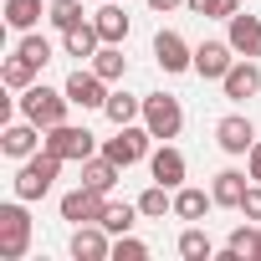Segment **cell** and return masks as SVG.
Returning a JSON list of instances; mask_svg holds the SVG:
<instances>
[{"instance_id": "3957f363", "label": "cell", "mask_w": 261, "mask_h": 261, "mask_svg": "<svg viewBox=\"0 0 261 261\" xmlns=\"http://www.w3.org/2000/svg\"><path fill=\"white\" fill-rule=\"evenodd\" d=\"M26 251H31V215H26V200L0 205V261H21Z\"/></svg>"}, {"instance_id": "5bb4252c", "label": "cell", "mask_w": 261, "mask_h": 261, "mask_svg": "<svg viewBox=\"0 0 261 261\" xmlns=\"http://www.w3.org/2000/svg\"><path fill=\"white\" fill-rule=\"evenodd\" d=\"M67 97H72V108H108V82L97 72H72L67 77Z\"/></svg>"}, {"instance_id": "8fae6325", "label": "cell", "mask_w": 261, "mask_h": 261, "mask_svg": "<svg viewBox=\"0 0 261 261\" xmlns=\"http://www.w3.org/2000/svg\"><path fill=\"white\" fill-rule=\"evenodd\" d=\"M225 97L230 102H246V97H256L261 92V67H256V57H236V67L225 72Z\"/></svg>"}, {"instance_id": "30bf717a", "label": "cell", "mask_w": 261, "mask_h": 261, "mask_svg": "<svg viewBox=\"0 0 261 261\" xmlns=\"http://www.w3.org/2000/svg\"><path fill=\"white\" fill-rule=\"evenodd\" d=\"M154 62H159L164 72H190V67H195V51H190V41H185L179 31H159V36H154Z\"/></svg>"}, {"instance_id": "5b68a950", "label": "cell", "mask_w": 261, "mask_h": 261, "mask_svg": "<svg viewBox=\"0 0 261 261\" xmlns=\"http://www.w3.org/2000/svg\"><path fill=\"white\" fill-rule=\"evenodd\" d=\"M41 149H46V154H57V159L82 164V159H92V134H87V128H72V123H57V128H46Z\"/></svg>"}, {"instance_id": "7c38bea8", "label": "cell", "mask_w": 261, "mask_h": 261, "mask_svg": "<svg viewBox=\"0 0 261 261\" xmlns=\"http://www.w3.org/2000/svg\"><path fill=\"white\" fill-rule=\"evenodd\" d=\"M67 251H72L77 261H108V256H113V241H108V230L92 220V225H77V230H72Z\"/></svg>"}, {"instance_id": "83f0119b", "label": "cell", "mask_w": 261, "mask_h": 261, "mask_svg": "<svg viewBox=\"0 0 261 261\" xmlns=\"http://www.w3.org/2000/svg\"><path fill=\"white\" fill-rule=\"evenodd\" d=\"M139 215H144V210H139V205H108V210H102V220H97V225H102V230H108V236H128V230H134V220H139Z\"/></svg>"}, {"instance_id": "e0dca14e", "label": "cell", "mask_w": 261, "mask_h": 261, "mask_svg": "<svg viewBox=\"0 0 261 261\" xmlns=\"http://www.w3.org/2000/svg\"><path fill=\"white\" fill-rule=\"evenodd\" d=\"M246 190H251V174H241V169H220V174H215V185H210L215 205H225V210H241Z\"/></svg>"}, {"instance_id": "9a60e30c", "label": "cell", "mask_w": 261, "mask_h": 261, "mask_svg": "<svg viewBox=\"0 0 261 261\" xmlns=\"http://www.w3.org/2000/svg\"><path fill=\"white\" fill-rule=\"evenodd\" d=\"M185 169H190V164H185V154H179L174 144H159V149L149 154V174H154L159 185H169V190L185 185Z\"/></svg>"}, {"instance_id": "d6a6232c", "label": "cell", "mask_w": 261, "mask_h": 261, "mask_svg": "<svg viewBox=\"0 0 261 261\" xmlns=\"http://www.w3.org/2000/svg\"><path fill=\"white\" fill-rule=\"evenodd\" d=\"M113 261H149V246L134 241V236H118L113 241Z\"/></svg>"}, {"instance_id": "ffe728a7", "label": "cell", "mask_w": 261, "mask_h": 261, "mask_svg": "<svg viewBox=\"0 0 261 261\" xmlns=\"http://www.w3.org/2000/svg\"><path fill=\"white\" fill-rule=\"evenodd\" d=\"M62 46H67V57H82V62H92V57H97V46H102V36H97V26H92V21H82V26L62 31Z\"/></svg>"}, {"instance_id": "277c9868", "label": "cell", "mask_w": 261, "mask_h": 261, "mask_svg": "<svg viewBox=\"0 0 261 261\" xmlns=\"http://www.w3.org/2000/svg\"><path fill=\"white\" fill-rule=\"evenodd\" d=\"M144 128H149L159 144L179 139V128H185V108H179V97H169V92H149V97H144Z\"/></svg>"}, {"instance_id": "cb8c5ba5", "label": "cell", "mask_w": 261, "mask_h": 261, "mask_svg": "<svg viewBox=\"0 0 261 261\" xmlns=\"http://www.w3.org/2000/svg\"><path fill=\"white\" fill-rule=\"evenodd\" d=\"M139 210L149 215V220H164V215H174V195H169V185H149L144 195H139Z\"/></svg>"}, {"instance_id": "8d00e7d4", "label": "cell", "mask_w": 261, "mask_h": 261, "mask_svg": "<svg viewBox=\"0 0 261 261\" xmlns=\"http://www.w3.org/2000/svg\"><path fill=\"white\" fill-rule=\"evenodd\" d=\"M256 261H261V230H256Z\"/></svg>"}, {"instance_id": "484cf974", "label": "cell", "mask_w": 261, "mask_h": 261, "mask_svg": "<svg viewBox=\"0 0 261 261\" xmlns=\"http://www.w3.org/2000/svg\"><path fill=\"white\" fill-rule=\"evenodd\" d=\"M41 16H46L41 0H6V26H11V31H31Z\"/></svg>"}, {"instance_id": "52a82bcc", "label": "cell", "mask_w": 261, "mask_h": 261, "mask_svg": "<svg viewBox=\"0 0 261 261\" xmlns=\"http://www.w3.org/2000/svg\"><path fill=\"white\" fill-rule=\"evenodd\" d=\"M102 210H108V200L92 185H77L72 195H62V220H72V225H92V220H102Z\"/></svg>"}, {"instance_id": "e575fe53", "label": "cell", "mask_w": 261, "mask_h": 261, "mask_svg": "<svg viewBox=\"0 0 261 261\" xmlns=\"http://www.w3.org/2000/svg\"><path fill=\"white\" fill-rule=\"evenodd\" d=\"M246 174L261 185V139H256V144H251V154H246Z\"/></svg>"}, {"instance_id": "ba28073f", "label": "cell", "mask_w": 261, "mask_h": 261, "mask_svg": "<svg viewBox=\"0 0 261 261\" xmlns=\"http://www.w3.org/2000/svg\"><path fill=\"white\" fill-rule=\"evenodd\" d=\"M236 67V46L230 41H200L195 46V72L205 82H225V72Z\"/></svg>"}, {"instance_id": "d6986e66", "label": "cell", "mask_w": 261, "mask_h": 261, "mask_svg": "<svg viewBox=\"0 0 261 261\" xmlns=\"http://www.w3.org/2000/svg\"><path fill=\"white\" fill-rule=\"evenodd\" d=\"M118 179H123V164H113L108 154H92V159H82V185H92V190H102V195H108Z\"/></svg>"}, {"instance_id": "f546056e", "label": "cell", "mask_w": 261, "mask_h": 261, "mask_svg": "<svg viewBox=\"0 0 261 261\" xmlns=\"http://www.w3.org/2000/svg\"><path fill=\"white\" fill-rule=\"evenodd\" d=\"M179 256H185V261H210L215 246H210V236H205L200 225H190V230L179 236Z\"/></svg>"}, {"instance_id": "7a4b0ae2", "label": "cell", "mask_w": 261, "mask_h": 261, "mask_svg": "<svg viewBox=\"0 0 261 261\" xmlns=\"http://www.w3.org/2000/svg\"><path fill=\"white\" fill-rule=\"evenodd\" d=\"M62 164H67V159H57V154H46V149H36L31 159H21V169H16V200H41V195L57 185Z\"/></svg>"}, {"instance_id": "6da1fadb", "label": "cell", "mask_w": 261, "mask_h": 261, "mask_svg": "<svg viewBox=\"0 0 261 261\" xmlns=\"http://www.w3.org/2000/svg\"><path fill=\"white\" fill-rule=\"evenodd\" d=\"M67 108H72L67 87L57 92V87H46V82H31V87L21 92V118H31L36 128H57V123H67Z\"/></svg>"}, {"instance_id": "7402d4cb", "label": "cell", "mask_w": 261, "mask_h": 261, "mask_svg": "<svg viewBox=\"0 0 261 261\" xmlns=\"http://www.w3.org/2000/svg\"><path fill=\"white\" fill-rule=\"evenodd\" d=\"M102 113H108L118 128H123V123H139V118H144V97H134V92H108V108H102Z\"/></svg>"}, {"instance_id": "4fadbf2b", "label": "cell", "mask_w": 261, "mask_h": 261, "mask_svg": "<svg viewBox=\"0 0 261 261\" xmlns=\"http://www.w3.org/2000/svg\"><path fill=\"white\" fill-rule=\"evenodd\" d=\"M215 144H220L225 154H251V144H256V128H251V118H241V113L220 118V123H215Z\"/></svg>"}, {"instance_id": "836d02e7", "label": "cell", "mask_w": 261, "mask_h": 261, "mask_svg": "<svg viewBox=\"0 0 261 261\" xmlns=\"http://www.w3.org/2000/svg\"><path fill=\"white\" fill-rule=\"evenodd\" d=\"M241 215L246 220H261V185L251 179V190H246V200H241Z\"/></svg>"}, {"instance_id": "2e32d148", "label": "cell", "mask_w": 261, "mask_h": 261, "mask_svg": "<svg viewBox=\"0 0 261 261\" xmlns=\"http://www.w3.org/2000/svg\"><path fill=\"white\" fill-rule=\"evenodd\" d=\"M225 41L236 46V57H261V21L236 11V16L225 21Z\"/></svg>"}, {"instance_id": "1f68e13d", "label": "cell", "mask_w": 261, "mask_h": 261, "mask_svg": "<svg viewBox=\"0 0 261 261\" xmlns=\"http://www.w3.org/2000/svg\"><path fill=\"white\" fill-rule=\"evenodd\" d=\"M241 6L236 0H190V16H205V21H230Z\"/></svg>"}, {"instance_id": "9c48e42d", "label": "cell", "mask_w": 261, "mask_h": 261, "mask_svg": "<svg viewBox=\"0 0 261 261\" xmlns=\"http://www.w3.org/2000/svg\"><path fill=\"white\" fill-rule=\"evenodd\" d=\"M41 139H46V128H36L31 118H26V123H6V134H0V154H6V159H31V154L41 149Z\"/></svg>"}, {"instance_id": "44dd1931", "label": "cell", "mask_w": 261, "mask_h": 261, "mask_svg": "<svg viewBox=\"0 0 261 261\" xmlns=\"http://www.w3.org/2000/svg\"><path fill=\"white\" fill-rule=\"evenodd\" d=\"M210 205H215V195H205V190H195V185H179V190H174V215H179V220H205Z\"/></svg>"}, {"instance_id": "ac0fdd59", "label": "cell", "mask_w": 261, "mask_h": 261, "mask_svg": "<svg viewBox=\"0 0 261 261\" xmlns=\"http://www.w3.org/2000/svg\"><path fill=\"white\" fill-rule=\"evenodd\" d=\"M92 26H97V36H102L108 46H123V41H128V16H123L118 0H102V11L92 16Z\"/></svg>"}, {"instance_id": "4316f807", "label": "cell", "mask_w": 261, "mask_h": 261, "mask_svg": "<svg viewBox=\"0 0 261 261\" xmlns=\"http://www.w3.org/2000/svg\"><path fill=\"white\" fill-rule=\"evenodd\" d=\"M92 72H97L102 82H118V77L128 72V57H123L118 46H108V41H102V46H97V57H92Z\"/></svg>"}, {"instance_id": "8992f818", "label": "cell", "mask_w": 261, "mask_h": 261, "mask_svg": "<svg viewBox=\"0 0 261 261\" xmlns=\"http://www.w3.org/2000/svg\"><path fill=\"white\" fill-rule=\"evenodd\" d=\"M149 139H154L149 128H139V123H123L118 134L102 144V154H108L113 164H123V169H128V164H139V159L149 154Z\"/></svg>"}, {"instance_id": "d590c367", "label": "cell", "mask_w": 261, "mask_h": 261, "mask_svg": "<svg viewBox=\"0 0 261 261\" xmlns=\"http://www.w3.org/2000/svg\"><path fill=\"white\" fill-rule=\"evenodd\" d=\"M179 6H190V0H149V11H159V16H169V11H179Z\"/></svg>"}, {"instance_id": "4dcf8cb0", "label": "cell", "mask_w": 261, "mask_h": 261, "mask_svg": "<svg viewBox=\"0 0 261 261\" xmlns=\"http://www.w3.org/2000/svg\"><path fill=\"white\" fill-rule=\"evenodd\" d=\"M26 62H36V67H46L51 62V41L46 36H36V31H21V46H16Z\"/></svg>"}, {"instance_id": "603a6c76", "label": "cell", "mask_w": 261, "mask_h": 261, "mask_svg": "<svg viewBox=\"0 0 261 261\" xmlns=\"http://www.w3.org/2000/svg\"><path fill=\"white\" fill-rule=\"evenodd\" d=\"M36 72H41V67H36V62H26V57L16 51V57H11L6 67H0V82H6L11 92H26V87L36 82Z\"/></svg>"}, {"instance_id": "d4e9b609", "label": "cell", "mask_w": 261, "mask_h": 261, "mask_svg": "<svg viewBox=\"0 0 261 261\" xmlns=\"http://www.w3.org/2000/svg\"><path fill=\"white\" fill-rule=\"evenodd\" d=\"M220 261H256V230H251V225H236V230L225 236Z\"/></svg>"}, {"instance_id": "f1b7e54d", "label": "cell", "mask_w": 261, "mask_h": 261, "mask_svg": "<svg viewBox=\"0 0 261 261\" xmlns=\"http://www.w3.org/2000/svg\"><path fill=\"white\" fill-rule=\"evenodd\" d=\"M82 0H51V6H46V21L57 26V31H72V26H82Z\"/></svg>"}]
</instances>
